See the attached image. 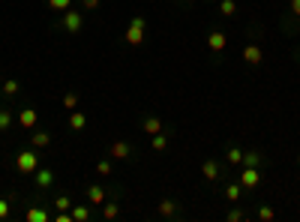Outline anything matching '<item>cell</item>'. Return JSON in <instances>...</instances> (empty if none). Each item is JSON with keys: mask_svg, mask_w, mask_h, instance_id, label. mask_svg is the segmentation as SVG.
<instances>
[{"mask_svg": "<svg viewBox=\"0 0 300 222\" xmlns=\"http://www.w3.org/2000/svg\"><path fill=\"white\" fill-rule=\"evenodd\" d=\"M228 222H243L246 219V210H240V207H234V210H228V216H225Z\"/></svg>", "mask_w": 300, "mask_h": 222, "instance_id": "cell-31", "label": "cell"}, {"mask_svg": "<svg viewBox=\"0 0 300 222\" xmlns=\"http://www.w3.org/2000/svg\"><path fill=\"white\" fill-rule=\"evenodd\" d=\"M150 147H153L156 153H162V150L168 147V138H165L162 132H156V135H150Z\"/></svg>", "mask_w": 300, "mask_h": 222, "instance_id": "cell-19", "label": "cell"}, {"mask_svg": "<svg viewBox=\"0 0 300 222\" xmlns=\"http://www.w3.org/2000/svg\"><path fill=\"white\" fill-rule=\"evenodd\" d=\"M291 12L300 18V0H291Z\"/></svg>", "mask_w": 300, "mask_h": 222, "instance_id": "cell-34", "label": "cell"}, {"mask_svg": "<svg viewBox=\"0 0 300 222\" xmlns=\"http://www.w3.org/2000/svg\"><path fill=\"white\" fill-rule=\"evenodd\" d=\"M18 90H21V84H18V81H12V78H9V81H3V96H15Z\"/></svg>", "mask_w": 300, "mask_h": 222, "instance_id": "cell-26", "label": "cell"}, {"mask_svg": "<svg viewBox=\"0 0 300 222\" xmlns=\"http://www.w3.org/2000/svg\"><path fill=\"white\" fill-rule=\"evenodd\" d=\"M165 3H171V0H165Z\"/></svg>", "mask_w": 300, "mask_h": 222, "instance_id": "cell-36", "label": "cell"}, {"mask_svg": "<svg viewBox=\"0 0 300 222\" xmlns=\"http://www.w3.org/2000/svg\"><path fill=\"white\" fill-rule=\"evenodd\" d=\"M15 168H18V174H30V177H33V171L39 168V153L21 150V153L15 156Z\"/></svg>", "mask_w": 300, "mask_h": 222, "instance_id": "cell-2", "label": "cell"}, {"mask_svg": "<svg viewBox=\"0 0 300 222\" xmlns=\"http://www.w3.org/2000/svg\"><path fill=\"white\" fill-rule=\"evenodd\" d=\"M6 216H9V201L0 198V219H6Z\"/></svg>", "mask_w": 300, "mask_h": 222, "instance_id": "cell-32", "label": "cell"}, {"mask_svg": "<svg viewBox=\"0 0 300 222\" xmlns=\"http://www.w3.org/2000/svg\"><path fill=\"white\" fill-rule=\"evenodd\" d=\"M240 57H243L249 66H258L264 54H261V48H258V45H243V54H240Z\"/></svg>", "mask_w": 300, "mask_h": 222, "instance_id": "cell-10", "label": "cell"}, {"mask_svg": "<svg viewBox=\"0 0 300 222\" xmlns=\"http://www.w3.org/2000/svg\"><path fill=\"white\" fill-rule=\"evenodd\" d=\"M297 57H300V48H297Z\"/></svg>", "mask_w": 300, "mask_h": 222, "instance_id": "cell-35", "label": "cell"}, {"mask_svg": "<svg viewBox=\"0 0 300 222\" xmlns=\"http://www.w3.org/2000/svg\"><path fill=\"white\" fill-rule=\"evenodd\" d=\"M54 207H57V210H72V198L57 195V198H54Z\"/></svg>", "mask_w": 300, "mask_h": 222, "instance_id": "cell-29", "label": "cell"}, {"mask_svg": "<svg viewBox=\"0 0 300 222\" xmlns=\"http://www.w3.org/2000/svg\"><path fill=\"white\" fill-rule=\"evenodd\" d=\"M240 165L258 168V165H261V153H255V150H249V153H246V150H243V162H240Z\"/></svg>", "mask_w": 300, "mask_h": 222, "instance_id": "cell-20", "label": "cell"}, {"mask_svg": "<svg viewBox=\"0 0 300 222\" xmlns=\"http://www.w3.org/2000/svg\"><path fill=\"white\" fill-rule=\"evenodd\" d=\"M219 174H222L219 162H216V159H204V165H201V177L213 183V180H219Z\"/></svg>", "mask_w": 300, "mask_h": 222, "instance_id": "cell-8", "label": "cell"}, {"mask_svg": "<svg viewBox=\"0 0 300 222\" xmlns=\"http://www.w3.org/2000/svg\"><path fill=\"white\" fill-rule=\"evenodd\" d=\"M84 126H87V117H84V114H81L78 108H75V111H69V129H75V132H81Z\"/></svg>", "mask_w": 300, "mask_h": 222, "instance_id": "cell-14", "label": "cell"}, {"mask_svg": "<svg viewBox=\"0 0 300 222\" xmlns=\"http://www.w3.org/2000/svg\"><path fill=\"white\" fill-rule=\"evenodd\" d=\"M156 210H159V216H165V219H171V216L177 213V201H171V198H162V201L156 204Z\"/></svg>", "mask_w": 300, "mask_h": 222, "instance_id": "cell-13", "label": "cell"}, {"mask_svg": "<svg viewBox=\"0 0 300 222\" xmlns=\"http://www.w3.org/2000/svg\"><path fill=\"white\" fill-rule=\"evenodd\" d=\"M36 123H39L36 108H21V111H18V126H21V129H36Z\"/></svg>", "mask_w": 300, "mask_h": 222, "instance_id": "cell-6", "label": "cell"}, {"mask_svg": "<svg viewBox=\"0 0 300 222\" xmlns=\"http://www.w3.org/2000/svg\"><path fill=\"white\" fill-rule=\"evenodd\" d=\"M99 3H102V0H81L84 9H99Z\"/></svg>", "mask_w": 300, "mask_h": 222, "instance_id": "cell-33", "label": "cell"}, {"mask_svg": "<svg viewBox=\"0 0 300 222\" xmlns=\"http://www.w3.org/2000/svg\"><path fill=\"white\" fill-rule=\"evenodd\" d=\"M240 195H243V186H240V183L225 186V198H228V201H240Z\"/></svg>", "mask_w": 300, "mask_h": 222, "instance_id": "cell-22", "label": "cell"}, {"mask_svg": "<svg viewBox=\"0 0 300 222\" xmlns=\"http://www.w3.org/2000/svg\"><path fill=\"white\" fill-rule=\"evenodd\" d=\"M87 201L96 204V207H102V204H105V189H102L99 183H90V186H87Z\"/></svg>", "mask_w": 300, "mask_h": 222, "instance_id": "cell-11", "label": "cell"}, {"mask_svg": "<svg viewBox=\"0 0 300 222\" xmlns=\"http://www.w3.org/2000/svg\"><path fill=\"white\" fill-rule=\"evenodd\" d=\"M24 219L27 222H51L54 216H51L48 210H42V207H30V210L24 213Z\"/></svg>", "mask_w": 300, "mask_h": 222, "instance_id": "cell-12", "label": "cell"}, {"mask_svg": "<svg viewBox=\"0 0 300 222\" xmlns=\"http://www.w3.org/2000/svg\"><path fill=\"white\" fill-rule=\"evenodd\" d=\"M63 108H66V111H75V108H78V93H75V90L63 93Z\"/></svg>", "mask_w": 300, "mask_h": 222, "instance_id": "cell-21", "label": "cell"}, {"mask_svg": "<svg viewBox=\"0 0 300 222\" xmlns=\"http://www.w3.org/2000/svg\"><path fill=\"white\" fill-rule=\"evenodd\" d=\"M48 6L54 12H66V9H72V0H48Z\"/></svg>", "mask_w": 300, "mask_h": 222, "instance_id": "cell-28", "label": "cell"}, {"mask_svg": "<svg viewBox=\"0 0 300 222\" xmlns=\"http://www.w3.org/2000/svg\"><path fill=\"white\" fill-rule=\"evenodd\" d=\"M30 144H33V150H45V147L51 144V135H48V132H33V135H30Z\"/></svg>", "mask_w": 300, "mask_h": 222, "instance_id": "cell-15", "label": "cell"}, {"mask_svg": "<svg viewBox=\"0 0 300 222\" xmlns=\"http://www.w3.org/2000/svg\"><path fill=\"white\" fill-rule=\"evenodd\" d=\"M69 213H72V222H87L90 219V207H87V204H72Z\"/></svg>", "mask_w": 300, "mask_h": 222, "instance_id": "cell-17", "label": "cell"}, {"mask_svg": "<svg viewBox=\"0 0 300 222\" xmlns=\"http://www.w3.org/2000/svg\"><path fill=\"white\" fill-rule=\"evenodd\" d=\"M60 27H63L66 33H81V27H84V15H81L78 9H66V12H63V21H60Z\"/></svg>", "mask_w": 300, "mask_h": 222, "instance_id": "cell-3", "label": "cell"}, {"mask_svg": "<svg viewBox=\"0 0 300 222\" xmlns=\"http://www.w3.org/2000/svg\"><path fill=\"white\" fill-rule=\"evenodd\" d=\"M33 180H36L39 189H48V186L54 183V171H51V168H36V171H33Z\"/></svg>", "mask_w": 300, "mask_h": 222, "instance_id": "cell-9", "label": "cell"}, {"mask_svg": "<svg viewBox=\"0 0 300 222\" xmlns=\"http://www.w3.org/2000/svg\"><path fill=\"white\" fill-rule=\"evenodd\" d=\"M141 129H144L147 135H156V132H162V120H159V117H144Z\"/></svg>", "mask_w": 300, "mask_h": 222, "instance_id": "cell-18", "label": "cell"}, {"mask_svg": "<svg viewBox=\"0 0 300 222\" xmlns=\"http://www.w3.org/2000/svg\"><path fill=\"white\" fill-rule=\"evenodd\" d=\"M117 216H120V204H117V201H105V204H102V219L114 222Z\"/></svg>", "mask_w": 300, "mask_h": 222, "instance_id": "cell-16", "label": "cell"}, {"mask_svg": "<svg viewBox=\"0 0 300 222\" xmlns=\"http://www.w3.org/2000/svg\"><path fill=\"white\" fill-rule=\"evenodd\" d=\"M12 126V114H9V108H0V132H6Z\"/></svg>", "mask_w": 300, "mask_h": 222, "instance_id": "cell-27", "label": "cell"}, {"mask_svg": "<svg viewBox=\"0 0 300 222\" xmlns=\"http://www.w3.org/2000/svg\"><path fill=\"white\" fill-rule=\"evenodd\" d=\"M225 45H228V36H225L222 30H210V33H207V48H210V51L219 54V51H225Z\"/></svg>", "mask_w": 300, "mask_h": 222, "instance_id": "cell-5", "label": "cell"}, {"mask_svg": "<svg viewBox=\"0 0 300 222\" xmlns=\"http://www.w3.org/2000/svg\"><path fill=\"white\" fill-rule=\"evenodd\" d=\"M243 189H255L258 183H261V171L258 168H249V165H243V171H240V180H237Z\"/></svg>", "mask_w": 300, "mask_h": 222, "instance_id": "cell-4", "label": "cell"}, {"mask_svg": "<svg viewBox=\"0 0 300 222\" xmlns=\"http://www.w3.org/2000/svg\"><path fill=\"white\" fill-rule=\"evenodd\" d=\"M273 216H276V213H273V207H267V204H261V207H258V219H261V222H270Z\"/></svg>", "mask_w": 300, "mask_h": 222, "instance_id": "cell-30", "label": "cell"}, {"mask_svg": "<svg viewBox=\"0 0 300 222\" xmlns=\"http://www.w3.org/2000/svg\"><path fill=\"white\" fill-rule=\"evenodd\" d=\"M225 159H228L231 165H240V162H243V150H240V147H228V153H225Z\"/></svg>", "mask_w": 300, "mask_h": 222, "instance_id": "cell-23", "label": "cell"}, {"mask_svg": "<svg viewBox=\"0 0 300 222\" xmlns=\"http://www.w3.org/2000/svg\"><path fill=\"white\" fill-rule=\"evenodd\" d=\"M111 171H114V165H111V159H99V162H96V174H99V177H108Z\"/></svg>", "mask_w": 300, "mask_h": 222, "instance_id": "cell-24", "label": "cell"}, {"mask_svg": "<svg viewBox=\"0 0 300 222\" xmlns=\"http://www.w3.org/2000/svg\"><path fill=\"white\" fill-rule=\"evenodd\" d=\"M108 156H111V159H129V156H132V147H129L126 141H111Z\"/></svg>", "mask_w": 300, "mask_h": 222, "instance_id": "cell-7", "label": "cell"}, {"mask_svg": "<svg viewBox=\"0 0 300 222\" xmlns=\"http://www.w3.org/2000/svg\"><path fill=\"white\" fill-rule=\"evenodd\" d=\"M144 30H147V21L144 15H135L126 27V45H141L144 42Z\"/></svg>", "mask_w": 300, "mask_h": 222, "instance_id": "cell-1", "label": "cell"}, {"mask_svg": "<svg viewBox=\"0 0 300 222\" xmlns=\"http://www.w3.org/2000/svg\"><path fill=\"white\" fill-rule=\"evenodd\" d=\"M219 12H222L225 18H231V15L237 12V3H234V0H222V3H219Z\"/></svg>", "mask_w": 300, "mask_h": 222, "instance_id": "cell-25", "label": "cell"}]
</instances>
